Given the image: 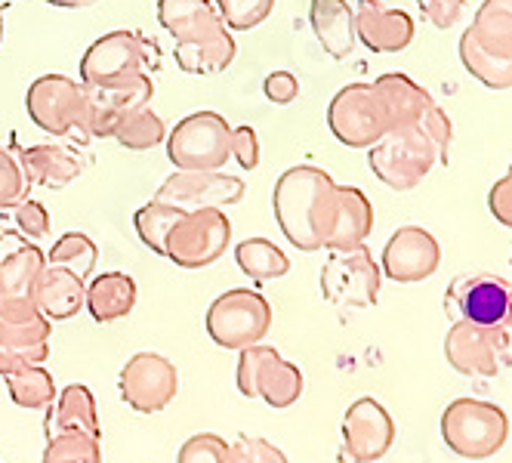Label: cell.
Listing matches in <instances>:
<instances>
[{"label": "cell", "mask_w": 512, "mask_h": 463, "mask_svg": "<svg viewBox=\"0 0 512 463\" xmlns=\"http://www.w3.org/2000/svg\"><path fill=\"white\" fill-rule=\"evenodd\" d=\"M182 213H189V210H179L173 204H164V201H149V204H142L136 213H133V229L139 235V241L149 247L152 254L164 257V241H167V232L182 220Z\"/></svg>", "instance_id": "35"}, {"label": "cell", "mask_w": 512, "mask_h": 463, "mask_svg": "<svg viewBox=\"0 0 512 463\" xmlns=\"http://www.w3.org/2000/svg\"><path fill=\"white\" fill-rule=\"evenodd\" d=\"M50 359V343L38 346H0V377L16 374L28 365H44Z\"/></svg>", "instance_id": "45"}, {"label": "cell", "mask_w": 512, "mask_h": 463, "mask_svg": "<svg viewBox=\"0 0 512 463\" xmlns=\"http://www.w3.org/2000/svg\"><path fill=\"white\" fill-rule=\"evenodd\" d=\"M414 19L405 10H392L380 0H358L355 34L374 53H401L414 41Z\"/></svg>", "instance_id": "19"}, {"label": "cell", "mask_w": 512, "mask_h": 463, "mask_svg": "<svg viewBox=\"0 0 512 463\" xmlns=\"http://www.w3.org/2000/svg\"><path fill=\"white\" fill-rule=\"evenodd\" d=\"M229 463H287V454L260 436H238L229 445Z\"/></svg>", "instance_id": "42"}, {"label": "cell", "mask_w": 512, "mask_h": 463, "mask_svg": "<svg viewBox=\"0 0 512 463\" xmlns=\"http://www.w3.org/2000/svg\"><path fill=\"white\" fill-rule=\"evenodd\" d=\"M44 433L47 439L62 436V433H84V436H99L102 439V423L96 411V396L84 383H68L62 393H56L53 405L47 408L44 417Z\"/></svg>", "instance_id": "21"}, {"label": "cell", "mask_w": 512, "mask_h": 463, "mask_svg": "<svg viewBox=\"0 0 512 463\" xmlns=\"http://www.w3.org/2000/svg\"><path fill=\"white\" fill-rule=\"evenodd\" d=\"M161 68V47L149 41L139 31H108L99 41L87 47L81 56V84L84 87H102L115 84L130 75H152Z\"/></svg>", "instance_id": "3"}, {"label": "cell", "mask_w": 512, "mask_h": 463, "mask_svg": "<svg viewBox=\"0 0 512 463\" xmlns=\"http://www.w3.org/2000/svg\"><path fill=\"white\" fill-rule=\"evenodd\" d=\"M164 142L176 170H223L232 158V127L216 112L186 115Z\"/></svg>", "instance_id": "8"}, {"label": "cell", "mask_w": 512, "mask_h": 463, "mask_svg": "<svg viewBox=\"0 0 512 463\" xmlns=\"http://www.w3.org/2000/svg\"><path fill=\"white\" fill-rule=\"evenodd\" d=\"M50 7H59V10H87L93 7L96 0H47Z\"/></svg>", "instance_id": "50"}, {"label": "cell", "mask_w": 512, "mask_h": 463, "mask_svg": "<svg viewBox=\"0 0 512 463\" xmlns=\"http://www.w3.org/2000/svg\"><path fill=\"white\" fill-rule=\"evenodd\" d=\"M509 266H512V257H509Z\"/></svg>", "instance_id": "53"}, {"label": "cell", "mask_w": 512, "mask_h": 463, "mask_svg": "<svg viewBox=\"0 0 512 463\" xmlns=\"http://www.w3.org/2000/svg\"><path fill=\"white\" fill-rule=\"evenodd\" d=\"M28 183H25V173L16 161V155L10 149H0V210L16 207L19 201L28 198Z\"/></svg>", "instance_id": "41"}, {"label": "cell", "mask_w": 512, "mask_h": 463, "mask_svg": "<svg viewBox=\"0 0 512 463\" xmlns=\"http://www.w3.org/2000/svg\"><path fill=\"white\" fill-rule=\"evenodd\" d=\"M263 93L275 105H290L300 96V81H297V75H290V71H272V75L263 81Z\"/></svg>", "instance_id": "49"}, {"label": "cell", "mask_w": 512, "mask_h": 463, "mask_svg": "<svg viewBox=\"0 0 512 463\" xmlns=\"http://www.w3.org/2000/svg\"><path fill=\"white\" fill-rule=\"evenodd\" d=\"M13 220H16V229L31 241L50 235V213L41 201H34V198H25L13 207Z\"/></svg>", "instance_id": "44"}, {"label": "cell", "mask_w": 512, "mask_h": 463, "mask_svg": "<svg viewBox=\"0 0 512 463\" xmlns=\"http://www.w3.org/2000/svg\"><path fill=\"white\" fill-rule=\"evenodd\" d=\"M41 463H102V439L84 433H62L47 439Z\"/></svg>", "instance_id": "38"}, {"label": "cell", "mask_w": 512, "mask_h": 463, "mask_svg": "<svg viewBox=\"0 0 512 463\" xmlns=\"http://www.w3.org/2000/svg\"><path fill=\"white\" fill-rule=\"evenodd\" d=\"M235 263L238 269L256 281H275V278H284L290 272V260L281 247L269 238H244L238 247H235Z\"/></svg>", "instance_id": "32"}, {"label": "cell", "mask_w": 512, "mask_h": 463, "mask_svg": "<svg viewBox=\"0 0 512 463\" xmlns=\"http://www.w3.org/2000/svg\"><path fill=\"white\" fill-rule=\"evenodd\" d=\"M158 22L176 44L204 38L226 25L213 0H158Z\"/></svg>", "instance_id": "29"}, {"label": "cell", "mask_w": 512, "mask_h": 463, "mask_svg": "<svg viewBox=\"0 0 512 463\" xmlns=\"http://www.w3.org/2000/svg\"><path fill=\"white\" fill-rule=\"evenodd\" d=\"M466 31L485 53L512 59V0H485Z\"/></svg>", "instance_id": "31"}, {"label": "cell", "mask_w": 512, "mask_h": 463, "mask_svg": "<svg viewBox=\"0 0 512 463\" xmlns=\"http://www.w3.org/2000/svg\"><path fill=\"white\" fill-rule=\"evenodd\" d=\"M96 260H99V247L84 232H65V235H59L56 244L50 247V254H47L50 266H62V269L75 272L84 281L93 275Z\"/></svg>", "instance_id": "37"}, {"label": "cell", "mask_w": 512, "mask_h": 463, "mask_svg": "<svg viewBox=\"0 0 512 463\" xmlns=\"http://www.w3.org/2000/svg\"><path fill=\"white\" fill-rule=\"evenodd\" d=\"M31 300L50 318V322H68L87 303V281L62 266H44L31 288Z\"/></svg>", "instance_id": "22"}, {"label": "cell", "mask_w": 512, "mask_h": 463, "mask_svg": "<svg viewBox=\"0 0 512 463\" xmlns=\"http://www.w3.org/2000/svg\"><path fill=\"white\" fill-rule=\"evenodd\" d=\"M417 7H420L426 22L448 31V28H454L460 22L466 0H417Z\"/></svg>", "instance_id": "46"}, {"label": "cell", "mask_w": 512, "mask_h": 463, "mask_svg": "<svg viewBox=\"0 0 512 463\" xmlns=\"http://www.w3.org/2000/svg\"><path fill=\"white\" fill-rule=\"evenodd\" d=\"M16 161L25 173V183L41 189H65L84 173L81 155L71 146H59V142H38V146L16 149Z\"/></svg>", "instance_id": "20"}, {"label": "cell", "mask_w": 512, "mask_h": 463, "mask_svg": "<svg viewBox=\"0 0 512 463\" xmlns=\"http://www.w3.org/2000/svg\"><path fill=\"white\" fill-rule=\"evenodd\" d=\"M47 266V254L19 229L0 226V300L31 297V288Z\"/></svg>", "instance_id": "18"}, {"label": "cell", "mask_w": 512, "mask_h": 463, "mask_svg": "<svg viewBox=\"0 0 512 463\" xmlns=\"http://www.w3.org/2000/svg\"><path fill=\"white\" fill-rule=\"evenodd\" d=\"M460 62L469 75L485 84L488 90H512V59H497L485 53L469 31H463L460 38Z\"/></svg>", "instance_id": "34"}, {"label": "cell", "mask_w": 512, "mask_h": 463, "mask_svg": "<svg viewBox=\"0 0 512 463\" xmlns=\"http://www.w3.org/2000/svg\"><path fill=\"white\" fill-rule=\"evenodd\" d=\"M121 399L139 414H158L170 408L179 393V371L158 352H136L118 377Z\"/></svg>", "instance_id": "14"}, {"label": "cell", "mask_w": 512, "mask_h": 463, "mask_svg": "<svg viewBox=\"0 0 512 463\" xmlns=\"http://www.w3.org/2000/svg\"><path fill=\"white\" fill-rule=\"evenodd\" d=\"M238 393L247 399H263L269 408H290L303 396V371L287 362L275 346H247L238 352L235 371Z\"/></svg>", "instance_id": "6"}, {"label": "cell", "mask_w": 512, "mask_h": 463, "mask_svg": "<svg viewBox=\"0 0 512 463\" xmlns=\"http://www.w3.org/2000/svg\"><path fill=\"white\" fill-rule=\"evenodd\" d=\"M383 272L364 244L349 251H331L321 266V297L334 306L371 309L380 300Z\"/></svg>", "instance_id": "11"}, {"label": "cell", "mask_w": 512, "mask_h": 463, "mask_svg": "<svg viewBox=\"0 0 512 463\" xmlns=\"http://www.w3.org/2000/svg\"><path fill=\"white\" fill-rule=\"evenodd\" d=\"M53 322L31 297L0 300V346H38L50 343Z\"/></svg>", "instance_id": "27"}, {"label": "cell", "mask_w": 512, "mask_h": 463, "mask_svg": "<svg viewBox=\"0 0 512 463\" xmlns=\"http://www.w3.org/2000/svg\"><path fill=\"white\" fill-rule=\"evenodd\" d=\"M327 127L349 149H371L389 133V115L374 84H346L327 105Z\"/></svg>", "instance_id": "12"}, {"label": "cell", "mask_w": 512, "mask_h": 463, "mask_svg": "<svg viewBox=\"0 0 512 463\" xmlns=\"http://www.w3.org/2000/svg\"><path fill=\"white\" fill-rule=\"evenodd\" d=\"M509 331L454 322L445 334V359L463 377H497L509 365Z\"/></svg>", "instance_id": "13"}, {"label": "cell", "mask_w": 512, "mask_h": 463, "mask_svg": "<svg viewBox=\"0 0 512 463\" xmlns=\"http://www.w3.org/2000/svg\"><path fill=\"white\" fill-rule=\"evenodd\" d=\"M488 210L494 213V220L506 229H512V164L506 170V176L491 186L488 192Z\"/></svg>", "instance_id": "48"}, {"label": "cell", "mask_w": 512, "mask_h": 463, "mask_svg": "<svg viewBox=\"0 0 512 463\" xmlns=\"http://www.w3.org/2000/svg\"><path fill=\"white\" fill-rule=\"evenodd\" d=\"M309 22L327 56L346 59L355 50V10L346 0H309Z\"/></svg>", "instance_id": "25"}, {"label": "cell", "mask_w": 512, "mask_h": 463, "mask_svg": "<svg viewBox=\"0 0 512 463\" xmlns=\"http://www.w3.org/2000/svg\"><path fill=\"white\" fill-rule=\"evenodd\" d=\"M136 281L127 272H102L93 275L87 284V303L84 309L93 315V322L108 325L118 322V318H127L136 306Z\"/></svg>", "instance_id": "28"}, {"label": "cell", "mask_w": 512, "mask_h": 463, "mask_svg": "<svg viewBox=\"0 0 512 463\" xmlns=\"http://www.w3.org/2000/svg\"><path fill=\"white\" fill-rule=\"evenodd\" d=\"M244 198V180L223 170H176L161 183L155 201L173 204L179 210H223Z\"/></svg>", "instance_id": "15"}, {"label": "cell", "mask_w": 512, "mask_h": 463, "mask_svg": "<svg viewBox=\"0 0 512 463\" xmlns=\"http://www.w3.org/2000/svg\"><path fill=\"white\" fill-rule=\"evenodd\" d=\"M368 164L374 176L395 189V192H411L417 189L429 170L438 164V152L432 142L420 133V127H392L380 142L368 149Z\"/></svg>", "instance_id": "5"}, {"label": "cell", "mask_w": 512, "mask_h": 463, "mask_svg": "<svg viewBox=\"0 0 512 463\" xmlns=\"http://www.w3.org/2000/svg\"><path fill=\"white\" fill-rule=\"evenodd\" d=\"M395 442L392 414L371 396L355 399L343 414V448L361 460H380Z\"/></svg>", "instance_id": "17"}, {"label": "cell", "mask_w": 512, "mask_h": 463, "mask_svg": "<svg viewBox=\"0 0 512 463\" xmlns=\"http://www.w3.org/2000/svg\"><path fill=\"white\" fill-rule=\"evenodd\" d=\"M371 232H374L371 198L355 186H337V210L324 247L327 251H349V247L368 241Z\"/></svg>", "instance_id": "23"}, {"label": "cell", "mask_w": 512, "mask_h": 463, "mask_svg": "<svg viewBox=\"0 0 512 463\" xmlns=\"http://www.w3.org/2000/svg\"><path fill=\"white\" fill-rule=\"evenodd\" d=\"M176 463H229V442L216 433H198L179 445Z\"/></svg>", "instance_id": "40"}, {"label": "cell", "mask_w": 512, "mask_h": 463, "mask_svg": "<svg viewBox=\"0 0 512 463\" xmlns=\"http://www.w3.org/2000/svg\"><path fill=\"white\" fill-rule=\"evenodd\" d=\"M442 439L463 460H488L509 439V417L500 405L485 399H454L442 411Z\"/></svg>", "instance_id": "2"}, {"label": "cell", "mask_w": 512, "mask_h": 463, "mask_svg": "<svg viewBox=\"0 0 512 463\" xmlns=\"http://www.w3.org/2000/svg\"><path fill=\"white\" fill-rule=\"evenodd\" d=\"M155 96V84L152 75H130L124 81L115 84H102V87H87V99H90V112L99 115H112V118H124L127 112L145 109Z\"/></svg>", "instance_id": "30"}, {"label": "cell", "mask_w": 512, "mask_h": 463, "mask_svg": "<svg viewBox=\"0 0 512 463\" xmlns=\"http://www.w3.org/2000/svg\"><path fill=\"white\" fill-rule=\"evenodd\" d=\"M232 158L241 164V170H256L260 167V139L250 124L232 127Z\"/></svg>", "instance_id": "47"}, {"label": "cell", "mask_w": 512, "mask_h": 463, "mask_svg": "<svg viewBox=\"0 0 512 463\" xmlns=\"http://www.w3.org/2000/svg\"><path fill=\"white\" fill-rule=\"evenodd\" d=\"M0 44H4V10H0Z\"/></svg>", "instance_id": "52"}, {"label": "cell", "mask_w": 512, "mask_h": 463, "mask_svg": "<svg viewBox=\"0 0 512 463\" xmlns=\"http://www.w3.org/2000/svg\"><path fill=\"white\" fill-rule=\"evenodd\" d=\"M442 266V247L423 226H401L383 247L380 272L398 284H417L432 278Z\"/></svg>", "instance_id": "16"}, {"label": "cell", "mask_w": 512, "mask_h": 463, "mask_svg": "<svg viewBox=\"0 0 512 463\" xmlns=\"http://www.w3.org/2000/svg\"><path fill=\"white\" fill-rule=\"evenodd\" d=\"M204 328L216 346L241 352L247 346L263 343L272 328V306L260 291L232 288L210 303Z\"/></svg>", "instance_id": "7"}, {"label": "cell", "mask_w": 512, "mask_h": 463, "mask_svg": "<svg viewBox=\"0 0 512 463\" xmlns=\"http://www.w3.org/2000/svg\"><path fill=\"white\" fill-rule=\"evenodd\" d=\"M337 463H377V460H361V457L349 454L346 448H340V451H337Z\"/></svg>", "instance_id": "51"}, {"label": "cell", "mask_w": 512, "mask_h": 463, "mask_svg": "<svg viewBox=\"0 0 512 463\" xmlns=\"http://www.w3.org/2000/svg\"><path fill=\"white\" fill-rule=\"evenodd\" d=\"M235 53H238V44L226 25L204 34V38L179 41L173 47L176 65L186 71V75H198V78H210V75H219V71H226L235 62Z\"/></svg>", "instance_id": "24"}, {"label": "cell", "mask_w": 512, "mask_h": 463, "mask_svg": "<svg viewBox=\"0 0 512 463\" xmlns=\"http://www.w3.org/2000/svg\"><path fill=\"white\" fill-rule=\"evenodd\" d=\"M232 220L223 210L204 207L182 213V220L167 232L164 257L179 269H207L229 251Z\"/></svg>", "instance_id": "10"}, {"label": "cell", "mask_w": 512, "mask_h": 463, "mask_svg": "<svg viewBox=\"0 0 512 463\" xmlns=\"http://www.w3.org/2000/svg\"><path fill=\"white\" fill-rule=\"evenodd\" d=\"M272 210L281 235L303 254L321 251L337 210V183L334 176L312 167L297 164L287 167L272 189Z\"/></svg>", "instance_id": "1"}, {"label": "cell", "mask_w": 512, "mask_h": 463, "mask_svg": "<svg viewBox=\"0 0 512 463\" xmlns=\"http://www.w3.org/2000/svg\"><path fill=\"white\" fill-rule=\"evenodd\" d=\"M4 383H7L10 399L19 408H28V411L50 408L56 393H59L56 383H53V374L44 365H28V368H22L16 374H7Z\"/></svg>", "instance_id": "33"}, {"label": "cell", "mask_w": 512, "mask_h": 463, "mask_svg": "<svg viewBox=\"0 0 512 463\" xmlns=\"http://www.w3.org/2000/svg\"><path fill=\"white\" fill-rule=\"evenodd\" d=\"M112 139H118V146H124L130 152H149L167 139V127H164L161 115L152 112V105H145V109L127 112L118 121V130Z\"/></svg>", "instance_id": "36"}, {"label": "cell", "mask_w": 512, "mask_h": 463, "mask_svg": "<svg viewBox=\"0 0 512 463\" xmlns=\"http://www.w3.org/2000/svg\"><path fill=\"white\" fill-rule=\"evenodd\" d=\"M25 109L44 133L90 142V99L81 81L68 75H41L25 93Z\"/></svg>", "instance_id": "4"}, {"label": "cell", "mask_w": 512, "mask_h": 463, "mask_svg": "<svg viewBox=\"0 0 512 463\" xmlns=\"http://www.w3.org/2000/svg\"><path fill=\"white\" fill-rule=\"evenodd\" d=\"M213 4L229 31H250L263 25L275 10V0H213Z\"/></svg>", "instance_id": "39"}, {"label": "cell", "mask_w": 512, "mask_h": 463, "mask_svg": "<svg viewBox=\"0 0 512 463\" xmlns=\"http://www.w3.org/2000/svg\"><path fill=\"white\" fill-rule=\"evenodd\" d=\"M417 127H420V133L435 146L438 164H448V158H451V139H454V124H451L448 112H442L438 105H432V109L417 121Z\"/></svg>", "instance_id": "43"}, {"label": "cell", "mask_w": 512, "mask_h": 463, "mask_svg": "<svg viewBox=\"0 0 512 463\" xmlns=\"http://www.w3.org/2000/svg\"><path fill=\"white\" fill-rule=\"evenodd\" d=\"M374 90H377L383 109L389 115V130L392 127H414L435 105L429 90H423L417 81H411L408 75H401V71L380 75L374 81Z\"/></svg>", "instance_id": "26"}, {"label": "cell", "mask_w": 512, "mask_h": 463, "mask_svg": "<svg viewBox=\"0 0 512 463\" xmlns=\"http://www.w3.org/2000/svg\"><path fill=\"white\" fill-rule=\"evenodd\" d=\"M445 312L454 322L512 328V281L494 272H463L445 291Z\"/></svg>", "instance_id": "9"}]
</instances>
